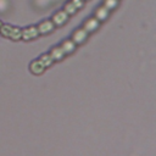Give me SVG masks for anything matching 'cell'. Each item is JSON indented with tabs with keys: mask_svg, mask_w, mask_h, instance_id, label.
<instances>
[{
	"mask_svg": "<svg viewBox=\"0 0 156 156\" xmlns=\"http://www.w3.org/2000/svg\"><path fill=\"white\" fill-rule=\"evenodd\" d=\"M10 39H12V40H20V39H22V29L20 27L13 26L12 32H11V35H10Z\"/></svg>",
	"mask_w": 156,
	"mask_h": 156,
	"instance_id": "13",
	"label": "cell"
},
{
	"mask_svg": "<svg viewBox=\"0 0 156 156\" xmlns=\"http://www.w3.org/2000/svg\"><path fill=\"white\" fill-rule=\"evenodd\" d=\"M119 4V0H104V6L107 10H115Z\"/></svg>",
	"mask_w": 156,
	"mask_h": 156,
	"instance_id": "14",
	"label": "cell"
},
{
	"mask_svg": "<svg viewBox=\"0 0 156 156\" xmlns=\"http://www.w3.org/2000/svg\"><path fill=\"white\" fill-rule=\"evenodd\" d=\"M84 1H89V0H84Z\"/></svg>",
	"mask_w": 156,
	"mask_h": 156,
	"instance_id": "18",
	"label": "cell"
},
{
	"mask_svg": "<svg viewBox=\"0 0 156 156\" xmlns=\"http://www.w3.org/2000/svg\"><path fill=\"white\" fill-rule=\"evenodd\" d=\"M61 49L63 50L65 55L66 54H72L74 50H76V44L72 41V40H65L61 45Z\"/></svg>",
	"mask_w": 156,
	"mask_h": 156,
	"instance_id": "9",
	"label": "cell"
},
{
	"mask_svg": "<svg viewBox=\"0 0 156 156\" xmlns=\"http://www.w3.org/2000/svg\"><path fill=\"white\" fill-rule=\"evenodd\" d=\"M68 20H69V16H68L63 10L57 11V12L54 13V16L51 17L52 23H54L55 26H57V27H62V26H65V24L67 23Z\"/></svg>",
	"mask_w": 156,
	"mask_h": 156,
	"instance_id": "1",
	"label": "cell"
},
{
	"mask_svg": "<svg viewBox=\"0 0 156 156\" xmlns=\"http://www.w3.org/2000/svg\"><path fill=\"white\" fill-rule=\"evenodd\" d=\"M38 35H39V33H38V29L35 26H29V27H26L22 29V39L23 40H32V39H35Z\"/></svg>",
	"mask_w": 156,
	"mask_h": 156,
	"instance_id": "4",
	"label": "cell"
},
{
	"mask_svg": "<svg viewBox=\"0 0 156 156\" xmlns=\"http://www.w3.org/2000/svg\"><path fill=\"white\" fill-rule=\"evenodd\" d=\"M63 11L68 15V16H73V15H76L77 13V9L73 6V4L71 2V1H68V2H66L65 4V6H63Z\"/></svg>",
	"mask_w": 156,
	"mask_h": 156,
	"instance_id": "12",
	"label": "cell"
},
{
	"mask_svg": "<svg viewBox=\"0 0 156 156\" xmlns=\"http://www.w3.org/2000/svg\"><path fill=\"white\" fill-rule=\"evenodd\" d=\"M12 28H13V26H11V24H1V27H0V34L2 37H5V38H9L10 39Z\"/></svg>",
	"mask_w": 156,
	"mask_h": 156,
	"instance_id": "10",
	"label": "cell"
},
{
	"mask_svg": "<svg viewBox=\"0 0 156 156\" xmlns=\"http://www.w3.org/2000/svg\"><path fill=\"white\" fill-rule=\"evenodd\" d=\"M1 24H2V22H1V21H0V27H1Z\"/></svg>",
	"mask_w": 156,
	"mask_h": 156,
	"instance_id": "17",
	"label": "cell"
},
{
	"mask_svg": "<svg viewBox=\"0 0 156 156\" xmlns=\"http://www.w3.org/2000/svg\"><path fill=\"white\" fill-rule=\"evenodd\" d=\"M37 29H38L39 34H48L55 29V24L52 23L51 20H45L37 26Z\"/></svg>",
	"mask_w": 156,
	"mask_h": 156,
	"instance_id": "3",
	"label": "cell"
},
{
	"mask_svg": "<svg viewBox=\"0 0 156 156\" xmlns=\"http://www.w3.org/2000/svg\"><path fill=\"white\" fill-rule=\"evenodd\" d=\"M39 60H40L41 63L45 66V68H46V67H50V66L54 63V58L51 57L50 54H44V55H41Z\"/></svg>",
	"mask_w": 156,
	"mask_h": 156,
	"instance_id": "11",
	"label": "cell"
},
{
	"mask_svg": "<svg viewBox=\"0 0 156 156\" xmlns=\"http://www.w3.org/2000/svg\"><path fill=\"white\" fill-rule=\"evenodd\" d=\"M88 32L84 30L83 28H79V29H76L72 34V41L76 44V45H82L85 43V40L88 39Z\"/></svg>",
	"mask_w": 156,
	"mask_h": 156,
	"instance_id": "2",
	"label": "cell"
},
{
	"mask_svg": "<svg viewBox=\"0 0 156 156\" xmlns=\"http://www.w3.org/2000/svg\"><path fill=\"white\" fill-rule=\"evenodd\" d=\"M99 27H100V22H99L95 17H90V18H88V20L84 22V24H83V29L87 30L88 33H93V32H95L96 29H99Z\"/></svg>",
	"mask_w": 156,
	"mask_h": 156,
	"instance_id": "5",
	"label": "cell"
},
{
	"mask_svg": "<svg viewBox=\"0 0 156 156\" xmlns=\"http://www.w3.org/2000/svg\"><path fill=\"white\" fill-rule=\"evenodd\" d=\"M50 55H51V57L54 58V61H61V60L63 58V56H65V52H63V50L61 49V46H55V48L51 49Z\"/></svg>",
	"mask_w": 156,
	"mask_h": 156,
	"instance_id": "8",
	"label": "cell"
},
{
	"mask_svg": "<svg viewBox=\"0 0 156 156\" xmlns=\"http://www.w3.org/2000/svg\"><path fill=\"white\" fill-rule=\"evenodd\" d=\"M9 7V1L7 0H0V12H5Z\"/></svg>",
	"mask_w": 156,
	"mask_h": 156,
	"instance_id": "16",
	"label": "cell"
},
{
	"mask_svg": "<svg viewBox=\"0 0 156 156\" xmlns=\"http://www.w3.org/2000/svg\"><path fill=\"white\" fill-rule=\"evenodd\" d=\"M29 69L33 74H41L45 71V66L41 63L40 60H34L29 65Z\"/></svg>",
	"mask_w": 156,
	"mask_h": 156,
	"instance_id": "7",
	"label": "cell"
},
{
	"mask_svg": "<svg viewBox=\"0 0 156 156\" xmlns=\"http://www.w3.org/2000/svg\"><path fill=\"white\" fill-rule=\"evenodd\" d=\"M71 2L73 4V6H74L77 10L83 9V7H84V4H85L84 0H71Z\"/></svg>",
	"mask_w": 156,
	"mask_h": 156,
	"instance_id": "15",
	"label": "cell"
},
{
	"mask_svg": "<svg viewBox=\"0 0 156 156\" xmlns=\"http://www.w3.org/2000/svg\"><path fill=\"white\" fill-rule=\"evenodd\" d=\"M108 16H110V10H107L104 5L100 6V7H98L96 11H95V18H96L99 22L106 21V20L108 18Z\"/></svg>",
	"mask_w": 156,
	"mask_h": 156,
	"instance_id": "6",
	"label": "cell"
}]
</instances>
